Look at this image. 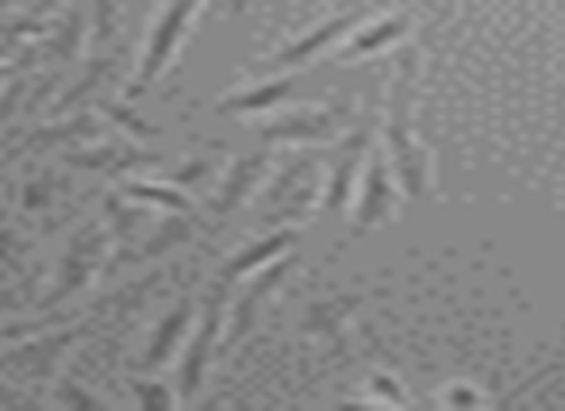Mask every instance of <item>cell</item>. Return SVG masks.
<instances>
[{
	"label": "cell",
	"instance_id": "cell-8",
	"mask_svg": "<svg viewBox=\"0 0 565 411\" xmlns=\"http://www.w3.org/2000/svg\"><path fill=\"white\" fill-rule=\"evenodd\" d=\"M89 335V327H62L58 335H51V338H35V343H20L15 350H4L0 354V369H20V374H28V377H51L54 374V361L62 358V354L70 350V346L77 343V338H85Z\"/></svg>",
	"mask_w": 565,
	"mask_h": 411
},
{
	"label": "cell",
	"instance_id": "cell-30",
	"mask_svg": "<svg viewBox=\"0 0 565 411\" xmlns=\"http://www.w3.org/2000/svg\"><path fill=\"white\" fill-rule=\"evenodd\" d=\"M51 320H15V323H0V346L15 343V338H31L46 327Z\"/></svg>",
	"mask_w": 565,
	"mask_h": 411
},
{
	"label": "cell",
	"instance_id": "cell-27",
	"mask_svg": "<svg viewBox=\"0 0 565 411\" xmlns=\"http://www.w3.org/2000/svg\"><path fill=\"white\" fill-rule=\"evenodd\" d=\"M116 35V0H93V43L108 46Z\"/></svg>",
	"mask_w": 565,
	"mask_h": 411
},
{
	"label": "cell",
	"instance_id": "cell-13",
	"mask_svg": "<svg viewBox=\"0 0 565 411\" xmlns=\"http://www.w3.org/2000/svg\"><path fill=\"white\" fill-rule=\"evenodd\" d=\"M189 323H193V300L189 296H181L178 304L166 312V320L158 323V331L150 335V346H147V358H142V369H162L166 361L173 358V350H178V343L185 338V331H189Z\"/></svg>",
	"mask_w": 565,
	"mask_h": 411
},
{
	"label": "cell",
	"instance_id": "cell-39",
	"mask_svg": "<svg viewBox=\"0 0 565 411\" xmlns=\"http://www.w3.org/2000/svg\"><path fill=\"white\" fill-rule=\"evenodd\" d=\"M0 4H8V0H0Z\"/></svg>",
	"mask_w": 565,
	"mask_h": 411
},
{
	"label": "cell",
	"instance_id": "cell-33",
	"mask_svg": "<svg viewBox=\"0 0 565 411\" xmlns=\"http://www.w3.org/2000/svg\"><path fill=\"white\" fill-rule=\"evenodd\" d=\"M23 85H28V82H15L12 89H8L4 97H0V123L12 120V116L23 108V105H20V100H23Z\"/></svg>",
	"mask_w": 565,
	"mask_h": 411
},
{
	"label": "cell",
	"instance_id": "cell-5",
	"mask_svg": "<svg viewBox=\"0 0 565 411\" xmlns=\"http://www.w3.org/2000/svg\"><path fill=\"white\" fill-rule=\"evenodd\" d=\"M396 208H401V201H396V188H393V162L381 150H370L362 193H358V208H354V231L385 227L388 219H396Z\"/></svg>",
	"mask_w": 565,
	"mask_h": 411
},
{
	"label": "cell",
	"instance_id": "cell-15",
	"mask_svg": "<svg viewBox=\"0 0 565 411\" xmlns=\"http://www.w3.org/2000/svg\"><path fill=\"white\" fill-rule=\"evenodd\" d=\"M297 89V77H277V82H266V85H254V89H243V93H231L216 105L220 116H246V112H269V108L285 105L289 93Z\"/></svg>",
	"mask_w": 565,
	"mask_h": 411
},
{
	"label": "cell",
	"instance_id": "cell-37",
	"mask_svg": "<svg viewBox=\"0 0 565 411\" xmlns=\"http://www.w3.org/2000/svg\"><path fill=\"white\" fill-rule=\"evenodd\" d=\"M8 74H12V69H8V66H0V85L8 82Z\"/></svg>",
	"mask_w": 565,
	"mask_h": 411
},
{
	"label": "cell",
	"instance_id": "cell-31",
	"mask_svg": "<svg viewBox=\"0 0 565 411\" xmlns=\"http://www.w3.org/2000/svg\"><path fill=\"white\" fill-rule=\"evenodd\" d=\"M20 255H23L20 239H15V235L8 231V227H0V266H8V270L23 273V262H20Z\"/></svg>",
	"mask_w": 565,
	"mask_h": 411
},
{
	"label": "cell",
	"instance_id": "cell-35",
	"mask_svg": "<svg viewBox=\"0 0 565 411\" xmlns=\"http://www.w3.org/2000/svg\"><path fill=\"white\" fill-rule=\"evenodd\" d=\"M23 307V292H0V315Z\"/></svg>",
	"mask_w": 565,
	"mask_h": 411
},
{
	"label": "cell",
	"instance_id": "cell-19",
	"mask_svg": "<svg viewBox=\"0 0 565 411\" xmlns=\"http://www.w3.org/2000/svg\"><path fill=\"white\" fill-rule=\"evenodd\" d=\"M358 307V296H335V300H320V304L308 307V320H305V331L308 335H328V338H339L342 323L347 315Z\"/></svg>",
	"mask_w": 565,
	"mask_h": 411
},
{
	"label": "cell",
	"instance_id": "cell-3",
	"mask_svg": "<svg viewBox=\"0 0 565 411\" xmlns=\"http://www.w3.org/2000/svg\"><path fill=\"white\" fill-rule=\"evenodd\" d=\"M224 304H227V281H220L216 289L209 292L204 300V312H201V323H196L193 338L185 346V358H181V377H178V392H181V404L201 392L204 377H209V361L216 354V343H220V331H224Z\"/></svg>",
	"mask_w": 565,
	"mask_h": 411
},
{
	"label": "cell",
	"instance_id": "cell-26",
	"mask_svg": "<svg viewBox=\"0 0 565 411\" xmlns=\"http://www.w3.org/2000/svg\"><path fill=\"white\" fill-rule=\"evenodd\" d=\"M131 389H135V400L147 411H166V408L181 404V392L166 389V385H158V381H131Z\"/></svg>",
	"mask_w": 565,
	"mask_h": 411
},
{
	"label": "cell",
	"instance_id": "cell-29",
	"mask_svg": "<svg viewBox=\"0 0 565 411\" xmlns=\"http://www.w3.org/2000/svg\"><path fill=\"white\" fill-rule=\"evenodd\" d=\"M439 400L443 408H477V404H484V397L477 389H469V385H450L447 392H439Z\"/></svg>",
	"mask_w": 565,
	"mask_h": 411
},
{
	"label": "cell",
	"instance_id": "cell-6",
	"mask_svg": "<svg viewBox=\"0 0 565 411\" xmlns=\"http://www.w3.org/2000/svg\"><path fill=\"white\" fill-rule=\"evenodd\" d=\"M292 266H297V258H292V255H281L277 262L262 266L258 277H254V281L246 284L243 292H238L235 307H231V320H227V346L243 343V338L250 335L254 323H258L262 304H266V300L274 296L277 289H281V281L292 273Z\"/></svg>",
	"mask_w": 565,
	"mask_h": 411
},
{
	"label": "cell",
	"instance_id": "cell-28",
	"mask_svg": "<svg viewBox=\"0 0 565 411\" xmlns=\"http://www.w3.org/2000/svg\"><path fill=\"white\" fill-rule=\"evenodd\" d=\"M54 404H62V408H105V400L93 397V392H85V389H77L74 381H62V389L54 392Z\"/></svg>",
	"mask_w": 565,
	"mask_h": 411
},
{
	"label": "cell",
	"instance_id": "cell-4",
	"mask_svg": "<svg viewBox=\"0 0 565 411\" xmlns=\"http://www.w3.org/2000/svg\"><path fill=\"white\" fill-rule=\"evenodd\" d=\"M108 247H113V231H105V227H89V231L77 235L66 247V255H62L58 277H54V289L43 296V307H58V304H66L74 292H82L85 284L97 277L100 266H105Z\"/></svg>",
	"mask_w": 565,
	"mask_h": 411
},
{
	"label": "cell",
	"instance_id": "cell-34",
	"mask_svg": "<svg viewBox=\"0 0 565 411\" xmlns=\"http://www.w3.org/2000/svg\"><path fill=\"white\" fill-rule=\"evenodd\" d=\"M20 404H31V397L23 389H8L0 385V408H20Z\"/></svg>",
	"mask_w": 565,
	"mask_h": 411
},
{
	"label": "cell",
	"instance_id": "cell-1",
	"mask_svg": "<svg viewBox=\"0 0 565 411\" xmlns=\"http://www.w3.org/2000/svg\"><path fill=\"white\" fill-rule=\"evenodd\" d=\"M416 51L401 54V66H396V85L393 100H388V123H385V147L393 173L401 177L404 193L424 196L435 185V154L427 142H419L412 112H416Z\"/></svg>",
	"mask_w": 565,
	"mask_h": 411
},
{
	"label": "cell",
	"instance_id": "cell-21",
	"mask_svg": "<svg viewBox=\"0 0 565 411\" xmlns=\"http://www.w3.org/2000/svg\"><path fill=\"white\" fill-rule=\"evenodd\" d=\"M82 43H85V20H82V12H70L66 20L51 31L46 54H51V58H58V62H74L77 51H82Z\"/></svg>",
	"mask_w": 565,
	"mask_h": 411
},
{
	"label": "cell",
	"instance_id": "cell-22",
	"mask_svg": "<svg viewBox=\"0 0 565 411\" xmlns=\"http://www.w3.org/2000/svg\"><path fill=\"white\" fill-rule=\"evenodd\" d=\"M189 235H193L189 219H170V224L158 227L154 239L142 242V247H135V250H131V258H162V255H170V250L178 247V242H185Z\"/></svg>",
	"mask_w": 565,
	"mask_h": 411
},
{
	"label": "cell",
	"instance_id": "cell-10",
	"mask_svg": "<svg viewBox=\"0 0 565 411\" xmlns=\"http://www.w3.org/2000/svg\"><path fill=\"white\" fill-rule=\"evenodd\" d=\"M269 170V154H250V158H238L235 165L227 170L224 185H220L216 193V216H231V212H238L246 201L254 196V188H258V181L266 177Z\"/></svg>",
	"mask_w": 565,
	"mask_h": 411
},
{
	"label": "cell",
	"instance_id": "cell-16",
	"mask_svg": "<svg viewBox=\"0 0 565 411\" xmlns=\"http://www.w3.org/2000/svg\"><path fill=\"white\" fill-rule=\"evenodd\" d=\"M404 35H408V20H404V15H385V20H377V23H370V28L358 31V35L339 51V62H358V58H365V54H377Z\"/></svg>",
	"mask_w": 565,
	"mask_h": 411
},
{
	"label": "cell",
	"instance_id": "cell-14",
	"mask_svg": "<svg viewBox=\"0 0 565 411\" xmlns=\"http://www.w3.org/2000/svg\"><path fill=\"white\" fill-rule=\"evenodd\" d=\"M158 154H147V150H131V147H89V150H70L66 165H77V170H100V173H127L139 170V165H154Z\"/></svg>",
	"mask_w": 565,
	"mask_h": 411
},
{
	"label": "cell",
	"instance_id": "cell-12",
	"mask_svg": "<svg viewBox=\"0 0 565 411\" xmlns=\"http://www.w3.org/2000/svg\"><path fill=\"white\" fill-rule=\"evenodd\" d=\"M300 239V231L297 227H289V231H274V235H266V239H258V242H250V247H243L235 258L224 266V277L220 281H238V277H250V273H258L262 266H269V262H277L281 255H289V247Z\"/></svg>",
	"mask_w": 565,
	"mask_h": 411
},
{
	"label": "cell",
	"instance_id": "cell-9",
	"mask_svg": "<svg viewBox=\"0 0 565 411\" xmlns=\"http://www.w3.org/2000/svg\"><path fill=\"white\" fill-rule=\"evenodd\" d=\"M370 150H373L370 131H358V136L347 142L335 170H331L328 193H323V212H342L350 201H354V185H358V177H362V162L370 158Z\"/></svg>",
	"mask_w": 565,
	"mask_h": 411
},
{
	"label": "cell",
	"instance_id": "cell-23",
	"mask_svg": "<svg viewBox=\"0 0 565 411\" xmlns=\"http://www.w3.org/2000/svg\"><path fill=\"white\" fill-rule=\"evenodd\" d=\"M100 112L108 116V120L116 123L124 136H131V139H150V136H158V128L154 123H147L139 112H135L127 100H100Z\"/></svg>",
	"mask_w": 565,
	"mask_h": 411
},
{
	"label": "cell",
	"instance_id": "cell-32",
	"mask_svg": "<svg viewBox=\"0 0 565 411\" xmlns=\"http://www.w3.org/2000/svg\"><path fill=\"white\" fill-rule=\"evenodd\" d=\"M209 165H212L209 158H193V162H185L181 170H173L170 181H173V185H193V181H201L204 173H209Z\"/></svg>",
	"mask_w": 565,
	"mask_h": 411
},
{
	"label": "cell",
	"instance_id": "cell-25",
	"mask_svg": "<svg viewBox=\"0 0 565 411\" xmlns=\"http://www.w3.org/2000/svg\"><path fill=\"white\" fill-rule=\"evenodd\" d=\"M58 181L54 177H31L28 185L20 188V204H23V212H43V208H51L54 204V193H58Z\"/></svg>",
	"mask_w": 565,
	"mask_h": 411
},
{
	"label": "cell",
	"instance_id": "cell-18",
	"mask_svg": "<svg viewBox=\"0 0 565 411\" xmlns=\"http://www.w3.org/2000/svg\"><path fill=\"white\" fill-rule=\"evenodd\" d=\"M124 196H131V201H142L150 208H166V212H181V216H189L193 212V201H189L185 193H181V185H150V181H127L124 188H119Z\"/></svg>",
	"mask_w": 565,
	"mask_h": 411
},
{
	"label": "cell",
	"instance_id": "cell-7",
	"mask_svg": "<svg viewBox=\"0 0 565 411\" xmlns=\"http://www.w3.org/2000/svg\"><path fill=\"white\" fill-rule=\"evenodd\" d=\"M347 123V108H300L258 131L262 142H328Z\"/></svg>",
	"mask_w": 565,
	"mask_h": 411
},
{
	"label": "cell",
	"instance_id": "cell-36",
	"mask_svg": "<svg viewBox=\"0 0 565 411\" xmlns=\"http://www.w3.org/2000/svg\"><path fill=\"white\" fill-rule=\"evenodd\" d=\"M224 4H227V15H246L250 0H224Z\"/></svg>",
	"mask_w": 565,
	"mask_h": 411
},
{
	"label": "cell",
	"instance_id": "cell-2",
	"mask_svg": "<svg viewBox=\"0 0 565 411\" xmlns=\"http://www.w3.org/2000/svg\"><path fill=\"white\" fill-rule=\"evenodd\" d=\"M201 4L204 0H166V8L158 12L154 28H150V35H147V46H142L139 74H135V82L127 85V100L142 97V93H147L150 85L166 74V66L173 62V54L181 51V39H185L189 28H193Z\"/></svg>",
	"mask_w": 565,
	"mask_h": 411
},
{
	"label": "cell",
	"instance_id": "cell-24",
	"mask_svg": "<svg viewBox=\"0 0 565 411\" xmlns=\"http://www.w3.org/2000/svg\"><path fill=\"white\" fill-rule=\"evenodd\" d=\"M362 404H388V408H404L408 404V392L396 385L393 374H373L370 377V397Z\"/></svg>",
	"mask_w": 565,
	"mask_h": 411
},
{
	"label": "cell",
	"instance_id": "cell-17",
	"mask_svg": "<svg viewBox=\"0 0 565 411\" xmlns=\"http://www.w3.org/2000/svg\"><path fill=\"white\" fill-rule=\"evenodd\" d=\"M105 212H108V219H113V239L116 242H124V247H131L135 242V235H139V227L142 224H150V212H147V204L142 201H131V196H124V193H113L105 201Z\"/></svg>",
	"mask_w": 565,
	"mask_h": 411
},
{
	"label": "cell",
	"instance_id": "cell-20",
	"mask_svg": "<svg viewBox=\"0 0 565 411\" xmlns=\"http://www.w3.org/2000/svg\"><path fill=\"white\" fill-rule=\"evenodd\" d=\"M113 74H116V58H93V62H89V69H85L82 82H77L74 89H70L66 97L58 100V108H54V116H70L77 105H82V100H89L93 93H97L100 85H105Z\"/></svg>",
	"mask_w": 565,
	"mask_h": 411
},
{
	"label": "cell",
	"instance_id": "cell-11",
	"mask_svg": "<svg viewBox=\"0 0 565 411\" xmlns=\"http://www.w3.org/2000/svg\"><path fill=\"white\" fill-rule=\"evenodd\" d=\"M358 23V12H347V15H339V20H328V23H320L316 31H308V35H300L297 43H289L285 51H277L274 58L266 62V66H274V69H285V66H305L308 58H316L320 51H328L331 43H339L342 35H347L350 28Z\"/></svg>",
	"mask_w": 565,
	"mask_h": 411
},
{
	"label": "cell",
	"instance_id": "cell-38",
	"mask_svg": "<svg viewBox=\"0 0 565 411\" xmlns=\"http://www.w3.org/2000/svg\"><path fill=\"white\" fill-rule=\"evenodd\" d=\"M8 162H12V158H8V154H0V170H4Z\"/></svg>",
	"mask_w": 565,
	"mask_h": 411
}]
</instances>
